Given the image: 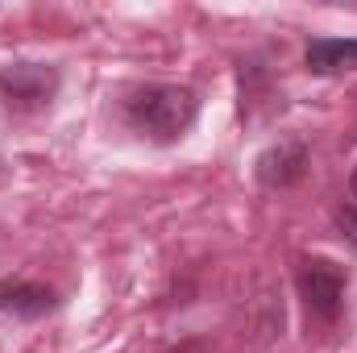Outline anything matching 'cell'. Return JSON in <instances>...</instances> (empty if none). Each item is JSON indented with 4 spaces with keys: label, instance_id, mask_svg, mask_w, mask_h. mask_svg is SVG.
I'll return each instance as SVG.
<instances>
[{
    "label": "cell",
    "instance_id": "6da1fadb",
    "mask_svg": "<svg viewBox=\"0 0 357 353\" xmlns=\"http://www.w3.org/2000/svg\"><path fill=\"white\" fill-rule=\"evenodd\" d=\"M195 117H199V100L183 84H142V88H133L125 96L129 129L158 142V146L178 142L195 125Z\"/></svg>",
    "mask_w": 357,
    "mask_h": 353
},
{
    "label": "cell",
    "instance_id": "7a4b0ae2",
    "mask_svg": "<svg viewBox=\"0 0 357 353\" xmlns=\"http://www.w3.org/2000/svg\"><path fill=\"white\" fill-rule=\"evenodd\" d=\"M345 287H349V270L337 266L333 258H303L299 262V299H303L307 316L337 320L341 303H345Z\"/></svg>",
    "mask_w": 357,
    "mask_h": 353
},
{
    "label": "cell",
    "instance_id": "3957f363",
    "mask_svg": "<svg viewBox=\"0 0 357 353\" xmlns=\"http://www.w3.org/2000/svg\"><path fill=\"white\" fill-rule=\"evenodd\" d=\"M54 88H59V75H54V67H42V63H17V67L0 71V96L17 112L46 108Z\"/></svg>",
    "mask_w": 357,
    "mask_h": 353
},
{
    "label": "cell",
    "instance_id": "277c9868",
    "mask_svg": "<svg viewBox=\"0 0 357 353\" xmlns=\"http://www.w3.org/2000/svg\"><path fill=\"white\" fill-rule=\"evenodd\" d=\"M307 175V142L303 137H282L258 158V183L262 187H295Z\"/></svg>",
    "mask_w": 357,
    "mask_h": 353
},
{
    "label": "cell",
    "instance_id": "5b68a950",
    "mask_svg": "<svg viewBox=\"0 0 357 353\" xmlns=\"http://www.w3.org/2000/svg\"><path fill=\"white\" fill-rule=\"evenodd\" d=\"M59 308V295L42 283L29 278H4L0 283V312L17 316V320H42Z\"/></svg>",
    "mask_w": 357,
    "mask_h": 353
},
{
    "label": "cell",
    "instance_id": "8992f818",
    "mask_svg": "<svg viewBox=\"0 0 357 353\" xmlns=\"http://www.w3.org/2000/svg\"><path fill=\"white\" fill-rule=\"evenodd\" d=\"M312 75H341L357 71V38H312L303 50Z\"/></svg>",
    "mask_w": 357,
    "mask_h": 353
},
{
    "label": "cell",
    "instance_id": "52a82bcc",
    "mask_svg": "<svg viewBox=\"0 0 357 353\" xmlns=\"http://www.w3.org/2000/svg\"><path fill=\"white\" fill-rule=\"evenodd\" d=\"M337 229H341V237H345V241L357 250V204L337 208Z\"/></svg>",
    "mask_w": 357,
    "mask_h": 353
},
{
    "label": "cell",
    "instance_id": "ba28073f",
    "mask_svg": "<svg viewBox=\"0 0 357 353\" xmlns=\"http://www.w3.org/2000/svg\"><path fill=\"white\" fill-rule=\"evenodd\" d=\"M349 195L357 200V167H354V175H349Z\"/></svg>",
    "mask_w": 357,
    "mask_h": 353
}]
</instances>
